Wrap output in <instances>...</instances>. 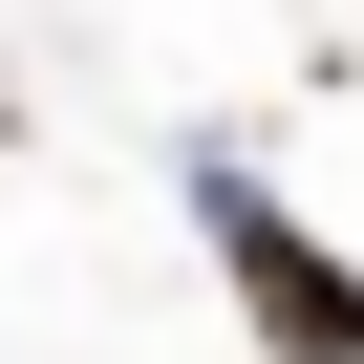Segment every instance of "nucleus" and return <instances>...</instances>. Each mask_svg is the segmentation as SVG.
<instances>
[{"label":"nucleus","instance_id":"nucleus-1","mask_svg":"<svg viewBox=\"0 0 364 364\" xmlns=\"http://www.w3.org/2000/svg\"><path fill=\"white\" fill-rule=\"evenodd\" d=\"M193 236H215V279H236V321L279 364H364V257H321L257 171H193Z\"/></svg>","mask_w":364,"mask_h":364}]
</instances>
